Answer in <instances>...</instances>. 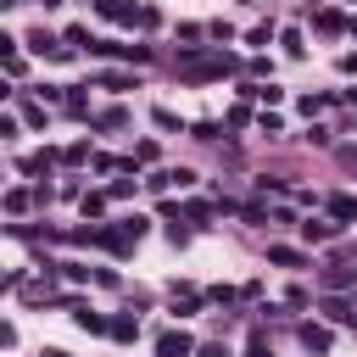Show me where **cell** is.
Returning <instances> with one entry per match:
<instances>
[{
	"mask_svg": "<svg viewBox=\"0 0 357 357\" xmlns=\"http://www.w3.org/2000/svg\"><path fill=\"white\" fill-rule=\"evenodd\" d=\"M324 312H329V318H335V324H351V307H346V301H340V296H329V301H324Z\"/></svg>",
	"mask_w": 357,
	"mask_h": 357,
	"instance_id": "cell-5",
	"label": "cell"
},
{
	"mask_svg": "<svg viewBox=\"0 0 357 357\" xmlns=\"http://www.w3.org/2000/svg\"><path fill=\"white\" fill-rule=\"evenodd\" d=\"M251 357H273V351H268V346H251Z\"/></svg>",
	"mask_w": 357,
	"mask_h": 357,
	"instance_id": "cell-7",
	"label": "cell"
},
{
	"mask_svg": "<svg viewBox=\"0 0 357 357\" xmlns=\"http://www.w3.org/2000/svg\"><path fill=\"white\" fill-rule=\"evenodd\" d=\"M301 346H307V351H329V329H318V324H301Z\"/></svg>",
	"mask_w": 357,
	"mask_h": 357,
	"instance_id": "cell-2",
	"label": "cell"
},
{
	"mask_svg": "<svg viewBox=\"0 0 357 357\" xmlns=\"http://www.w3.org/2000/svg\"><path fill=\"white\" fill-rule=\"evenodd\" d=\"M268 262H279V268H301V251H290V245H273V251H268Z\"/></svg>",
	"mask_w": 357,
	"mask_h": 357,
	"instance_id": "cell-4",
	"label": "cell"
},
{
	"mask_svg": "<svg viewBox=\"0 0 357 357\" xmlns=\"http://www.w3.org/2000/svg\"><path fill=\"white\" fill-rule=\"evenodd\" d=\"M45 357H67V351H45Z\"/></svg>",
	"mask_w": 357,
	"mask_h": 357,
	"instance_id": "cell-8",
	"label": "cell"
},
{
	"mask_svg": "<svg viewBox=\"0 0 357 357\" xmlns=\"http://www.w3.org/2000/svg\"><path fill=\"white\" fill-rule=\"evenodd\" d=\"M156 351H162V357H190L195 346H190V335H173V329H167V335L156 340Z\"/></svg>",
	"mask_w": 357,
	"mask_h": 357,
	"instance_id": "cell-1",
	"label": "cell"
},
{
	"mask_svg": "<svg viewBox=\"0 0 357 357\" xmlns=\"http://www.w3.org/2000/svg\"><path fill=\"white\" fill-rule=\"evenodd\" d=\"M112 335H117V340H134L139 324H134V318H112Z\"/></svg>",
	"mask_w": 357,
	"mask_h": 357,
	"instance_id": "cell-6",
	"label": "cell"
},
{
	"mask_svg": "<svg viewBox=\"0 0 357 357\" xmlns=\"http://www.w3.org/2000/svg\"><path fill=\"white\" fill-rule=\"evenodd\" d=\"M324 284H329V290H346V284H351V268H346V262H329V268H324Z\"/></svg>",
	"mask_w": 357,
	"mask_h": 357,
	"instance_id": "cell-3",
	"label": "cell"
}]
</instances>
